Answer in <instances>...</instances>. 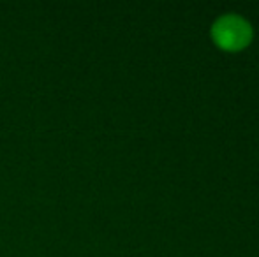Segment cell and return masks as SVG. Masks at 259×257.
<instances>
[{
    "label": "cell",
    "mask_w": 259,
    "mask_h": 257,
    "mask_svg": "<svg viewBox=\"0 0 259 257\" xmlns=\"http://www.w3.org/2000/svg\"><path fill=\"white\" fill-rule=\"evenodd\" d=\"M211 34H213L215 42L224 49H240L249 44L252 37L250 25L243 18L235 16V14L219 18L211 28Z\"/></svg>",
    "instance_id": "6da1fadb"
}]
</instances>
